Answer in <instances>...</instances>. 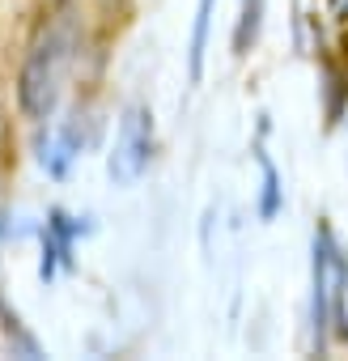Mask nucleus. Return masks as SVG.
I'll list each match as a JSON object with an SVG mask.
<instances>
[{"mask_svg": "<svg viewBox=\"0 0 348 361\" xmlns=\"http://www.w3.org/2000/svg\"><path fill=\"white\" fill-rule=\"evenodd\" d=\"M344 289H348V259L340 255L331 230L323 226L314 238V344H323L327 323H335V336L348 340Z\"/></svg>", "mask_w": 348, "mask_h": 361, "instance_id": "f257e3e1", "label": "nucleus"}, {"mask_svg": "<svg viewBox=\"0 0 348 361\" xmlns=\"http://www.w3.org/2000/svg\"><path fill=\"white\" fill-rule=\"evenodd\" d=\"M60 68H64V47L56 35H47L22 64L18 73V102L30 119H47L60 102Z\"/></svg>", "mask_w": 348, "mask_h": 361, "instance_id": "f03ea898", "label": "nucleus"}, {"mask_svg": "<svg viewBox=\"0 0 348 361\" xmlns=\"http://www.w3.org/2000/svg\"><path fill=\"white\" fill-rule=\"evenodd\" d=\"M149 153H153V115H149V106L132 102L119 119V132H115L111 178L115 183H136L149 166Z\"/></svg>", "mask_w": 348, "mask_h": 361, "instance_id": "7ed1b4c3", "label": "nucleus"}, {"mask_svg": "<svg viewBox=\"0 0 348 361\" xmlns=\"http://www.w3.org/2000/svg\"><path fill=\"white\" fill-rule=\"evenodd\" d=\"M209 22H213V0H200V5H196V30H192V81H200V73H204Z\"/></svg>", "mask_w": 348, "mask_h": 361, "instance_id": "20e7f679", "label": "nucleus"}, {"mask_svg": "<svg viewBox=\"0 0 348 361\" xmlns=\"http://www.w3.org/2000/svg\"><path fill=\"white\" fill-rule=\"evenodd\" d=\"M280 204V183H276V166L263 161V217H272Z\"/></svg>", "mask_w": 348, "mask_h": 361, "instance_id": "39448f33", "label": "nucleus"}, {"mask_svg": "<svg viewBox=\"0 0 348 361\" xmlns=\"http://www.w3.org/2000/svg\"><path fill=\"white\" fill-rule=\"evenodd\" d=\"M102 5H115V9H123V5H128V0H102Z\"/></svg>", "mask_w": 348, "mask_h": 361, "instance_id": "423d86ee", "label": "nucleus"}]
</instances>
